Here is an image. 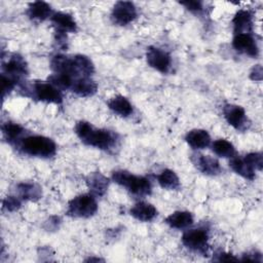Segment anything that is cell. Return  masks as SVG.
Masks as SVG:
<instances>
[{
    "mask_svg": "<svg viewBox=\"0 0 263 263\" xmlns=\"http://www.w3.org/2000/svg\"><path fill=\"white\" fill-rule=\"evenodd\" d=\"M77 137L85 145L101 149L110 150L116 146L118 136L108 129H97L87 121H79L75 125Z\"/></svg>",
    "mask_w": 263,
    "mask_h": 263,
    "instance_id": "1",
    "label": "cell"
},
{
    "mask_svg": "<svg viewBox=\"0 0 263 263\" xmlns=\"http://www.w3.org/2000/svg\"><path fill=\"white\" fill-rule=\"evenodd\" d=\"M20 149L27 155L50 158L57 153V145L52 139L44 136H27L18 142Z\"/></svg>",
    "mask_w": 263,
    "mask_h": 263,
    "instance_id": "2",
    "label": "cell"
},
{
    "mask_svg": "<svg viewBox=\"0 0 263 263\" xmlns=\"http://www.w3.org/2000/svg\"><path fill=\"white\" fill-rule=\"evenodd\" d=\"M112 180L119 186L125 188L130 194L139 197L149 195L152 190L151 182L148 178L134 175L124 170L113 172Z\"/></svg>",
    "mask_w": 263,
    "mask_h": 263,
    "instance_id": "3",
    "label": "cell"
},
{
    "mask_svg": "<svg viewBox=\"0 0 263 263\" xmlns=\"http://www.w3.org/2000/svg\"><path fill=\"white\" fill-rule=\"evenodd\" d=\"M98 211V202L96 196L91 193L80 194L72 198L68 202L66 214L73 218H89Z\"/></svg>",
    "mask_w": 263,
    "mask_h": 263,
    "instance_id": "4",
    "label": "cell"
},
{
    "mask_svg": "<svg viewBox=\"0 0 263 263\" xmlns=\"http://www.w3.org/2000/svg\"><path fill=\"white\" fill-rule=\"evenodd\" d=\"M182 242L192 251L206 254L209 250V232L202 227L189 229L183 233Z\"/></svg>",
    "mask_w": 263,
    "mask_h": 263,
    "instance_id": "5",
    "label": "cell"
},
{
    "mask_svg": "<svg viewBox=\"0 0 263 263\" xmlns=\"http://www.w3.org/2000/svg\"><path fill=\"white\" fill-rule=\"evenodd\" d=\"M32 92L34 98L41 102L57 105L62 104L63 102L61 89H59L48 81H35L33 83Z\"/></svg>",
    "mask_w": 263,
    "mask_h": 263,
    "instance_id": "6",
    "label": "cell"
},
{
    "mask_svg": "<svg viewBox=\"0 0 263 263\" xmlns=\"http://www.w3.org/2000/svg\"><path fill=\"white\" fill-rule=\"evenodd\" d=\"M224 118L232 127L237 130L243 132L249 128L250 121L246 114V110L238 105L226 104L223 107Z\"/></svg>",
    "mask_w": 263,
    "mask_h": 263,
    "instance_id": "7",
    "label": "cell"
},
{
    "mask_svg": "<svg viewBox=\"0 0 263 263\" xmlns=\"http://www.w3.org/2000/svg\"><path fill=\"white\" fill-rule=\"evenodd\" d=\"M137 8L130 1H118L114 4L111 12V18L114 24L126 26L137 17Z\"/></svg>",
    "mask_w": 263,
    "mask_h": 263,
    "instance_id": "8",
    "label": "cell"
},
{
    "mask_svg": "<svg viewBox=\"0 0 263 263\" xmlns=\"http://www.w3.org/2000/svg\"><path fill=\"white\" fill-rule=\"evenodd\" d=\"M146 60L148 65L160 73H167L171 65V55L161 48L155 46H149L146 52Z\"/></svg>",
    "mask_w": 263,
    "mask_h": 263,
    "instance_id": "9",
    "label": "cell"
},
{
    "mask_svg": "<svg viewBox=\"0 0 263 263\" xmlns=\"http://www.w3.org/2000/svg\"><path fill=\"white\" fill-rule=\"evenodd\" d=\"M2 74H5L16 81H18L22 77L28 75V66L25 59L17 54H11L6 61L2 62Z\"/></svg>",
    "mask_w": 263,
    "mask_h": 263,
    "instance_id": "10",
    "label": "cell"
},
{
    "mask_svg": "<svg viewBox=\"0 0 263 263\" xmlns=\"http://www.w3.org/2000/svg\"><path fill=\"white\" fill-rule=\"evenodd\" d=\"M232 46L236 51L252 58H256L259 54V48L252 33L234 34Z\"/></svg>",
    "mask_w": 263,
    "mask_h": 263,
    "instance_id": "11",
    "label": "cell"
},
{
    "mask_svg": "<svg viewBox=\"0 0 263 263\" xmlns=\"http://www.w3.org/2000/svg\"><path fill=\"white\" fill-rule=\"evenodd\" d=\"M191 161L193 162L195 167L199 172H201L203 175L217 176L222 172L220 162L216 158L210 155L195 154V155H192Z\"/></svg>",
    "mask_w": 263,
    "mask_h": 263,
    "instance_id": "12",
    "label": "cell"
},
{
    "mask_svg": "<svg viewBox=\"0 0 263 263\" xmlns=\"http://www.w3.org/2000/svg\"><path fill=\"white\" fill-rule=\"evenodd\" d=\"M85 182L89 192L95 196H103L108 190L109 179L100 172L89 173L85 178Z\"/></svg>",
    "mask_w": 263,
    "mask_h": 263,
    "instance_id": "13",
    "label": "cell"
},
{
    "mask_svg": "<svg viewBox=\"0 0 263 263\" xmlns=\"http://www.w3.org/2000/svg\"><path fill=\"white\" fill-rule=\"evenodd\" d=\"M50 22L52 23L57 32L62 33H75L77 31V24L74 17L67 12H53L50 17Z\"/></svg>",
    "mask_w": 263,
    "mask_h": 263,
    "instance_id": "14",
    "label": "cell"
},
{
    "mask_svg": "<svg viewBox=\"0 0 263 263\" xmlns=\"http://www.w3.org/2000/svg\"><path fill=\"white\" fill-rule=\"evenodd\" d=\"M234 34L252 33L253 31V14L247 9H239L232 18Z\"/></svg>",
    "mask_w": 263,
    "mask_h": 263,
    "instance_id": "15",
    "label": "cell"
},
{
    "mask_svg": "<svg viewBox=\"0 0 263 263\" xmlns=\"http://www.w3.org/2000/svg\"><path fill=\"white\" fill-rule=\"evenodd\" d=\"M186 143L193 149H204L211 144V137L204 129H191L185 136Z\"/></svg>",
    "mask_w": 263,
    "mask_h": 263,
    "instance_id": "16",
    "label": "cell"
},
{
    "mask_svg": "<svg viewBox=\"0 0 263 263\" xmlns=\"http://www.w3.org/2000/svg\"><path fill=\"white\" fill-rule=\"evenodd\" d=\"M130 215L141 222H150L157 216L156 208L145 201L137 202L129 211Z\"/></svg>",
    "mask_w": 263,
    "mask_h": 263,
    "instance_id": "17",
    "label": "cell"
},
{
    "mask_svg": "<svg viewBox=\"0 0 263 263\" xmlns=\"http://www.w3.org/2000/svg\"><path fill=\"white\" fill-rule=\"evenodd\" d=\"M71 90L79 97H91L97 92L98 84L90 77H79L74 80Z\"/></svg>",
    "mask_w": 263,
    "mask_h": 263,
    "instance_id": "18",
    "label": "cell"
},
{
    "mask_svg": "<svg viewBox=\"0 0 263 263\" xmlns=\"http://www.w3.org/2000/svg\"><path fill=\"white\" fill-rule=\"evenodd\" d=\"M17 196L22 200H29V201H37L42 196V188L32 182H24L20 183L16 186Z\"/></svg>",
    "mask_w": 263,
    "mask_h": 263,
    "instance_id": "19",
    "label": "cell"
},
{
    "mask_svg": "<svg viewBox=\"0 0 263 263\" xmlns=\"http://www.w3.org/2000/svg\"><path fill=\"white\" fill-rule=\"evenodd\" d=\"M27 14L31 20L45 21L53 14L50 5L44 1H34L29 4Z\"/></svg>",
    "mask_w": 263,
    "mask_h": 263,
    "instance_id": "20",
    "label": "cell"
},
{
    "mask_svg": "<svg viewBox=\"0 0 263 263\" xmlns=\"http://www.w3.org/2000/svg\"><path fill=\"white\" fill-rule=\"evenodd\" d=\"M165 223L175 229H184L193 224V216L187 211H177L165 218Z\"/></svg>",
    "mask_w": 263,
    "mask_h": 263,
    "instance_id": "21",
    "label": "cell"
},
{
    "mask_svg": "<svg viewBox=\"0 0 263 263\" xmlns=\"http://www.w3.org/2000/svg\"><path fill=\"white\" fill-rule=\"evenodd\" d=\"M108 107L113 113L121 117H127L133 113L132 104L125 97L120 95L110 99L108 102Z\"/></svg>",
    "mask_w": 263,
    "mask_h": 263,
    "instance_id": "22",
    "label": "cell"
},
{
    "mask_svg": "<svg viewBox=\"0 0 263 263\" xmlns=\"http://www.w3.org/2000/svg\"><path fill=\"white\" fill-rule=\"evenodd\" d=\"M157 182L158 184L167 190H178L180 188V179L177 176V174L170 170L164 168L160 172V174L157 175Z\"/></svg>",
    "mask_w": 263,
    "mask_h": 263,
    "instance_id": "23",
    "label": "cell"
},
{
    "mask_svg": "<svg viewBox=\"0 0 263 263\" xmlns=\"http://www.w3.org/2000/svg\"><path fill=\"white\" fill-rule=\"evenodd\" d=\"M230 167L232 168V171H234L237 175L241 176L245 179H248L250 181L254 180L256 175H255V170H253L251 167V165L243 159L240 157H232L230 162H229Z\"/></svg>",
    "mask_w": 263,
    "mask_h": 263,
    "instance_id": "24",
    "label": "cell"
},
{
    "mask_svg": "<svg viewBox=\"0 0 263 263\" xmlns=\"http://www.w3.org/2000/svg\"><path fill=\"white\" fill-rule=\"evenodd\" d=\"M74 66L79 77H90L95 72V66L91 60L84 54H76L73 57Z\"/></svg>",
    "mask_w": 263,
    "mask_h": 263,
    "instance_id": "25",
    "label": "cell"
},
{
    "mask_svg": "<svg viewBox=\"0 0 263 263\" xmlns=\"http://www.w3.org/2000/svg\"><path fill=\"white\" fill-rule=\"evenodd\" d=\"M2 133L4 138L9 142V143H15L20 142L23 138L22 136L26 133L25 128L15 122L7 121L2 125Z\"/></svg>",
    "mask_w": 263,
    "mask_h": 263,
    "instance_id": "26",
    "label": "cell"
},
{
    "mask_svg": "<svg viewBox=\"0 0 263 263\" xmlns=\"http://www.w3.org/2000/svg\"><path fill=\"white\" fill-rule=\"evenodd\" d=\"M212 150L216 155L223 158H232L236 154L235 148L232 145V143L225 139L216 140L212 144Z\"/></svg>",
    "mask_w": 263,
    "mask_h": 263,
    "instance_id": "27",
    "label": "cell"
},
{
    "mask_svg": "<svg viewBox=\"0 0 263 263\" xmlns=\"http://www.w3.org/2000/svg\"><path fill=\"white\" fill-rule=\"evenodd\" d=\"M243 159L255 171H262L263 168V156L261 152H252L247 154Z\"/></svg>",
    "mask_w": 263,
    "mask_h": 263,
    "instance_id": "28",
    "label": "cell"
},
{
    "mask_svg": "<svg viewBox=\"0 0 263 263\" xmlns=\"http://www.w3.org/2000/svg\"><path fill=\"white\" fill-rule=\"evenodd\" d=\"M21 206H22V199L18 196L9 195V196H6L2 201V208L7 212L17 211Z\"/></svg>",
    "mask_w": 263,
    "mask_h": 263,
    "instance_id": "29",
    "label": "cell"
},
{
    "mask_svg": "<svg viewBox=\"0 0 263 263\" xmlns=\"http://www.w3.org/2000/svg\"><path fill=\"white\" fill-rule=\"evenodd\" d=\"M1 78H2V99L4 100L5 97L7 95H9L11 92V90L15 87V85L17 84L18 81H16L15 79H13L5 74H1Z\"/></svg>",
    "mask_w": 263,
    "mask_h": 263,
    "instance_id": "30",
    "label": "cell"
},
{
    "mask_svg": "<svg viewBox=\"0 0 263 263\" xmlns=\"http://www.w3.org/2000/svg\"><path fill=\"white\" fill-rule=\"evenodd\" d=\"M180 4L183 5L186 9H188L191 12H200L203 9V5L201 1L187 0V1H181Z\"/></svg>",
    "mask_w": 263,
    "mask_h": 263,
    "instance_id": "31",
    "label": "cell"
},
{
    "mask_svg": "<svg viewBox=\"0 0 263 263\" xmlns=\"http://www.w3.org/2000/svg\"><path fill=\"white\" fill-rule=\"evenodd\" d=\"M262 75H263V70L261 65H255L251 72H250V79L253 81H258L260 82L262 80Z\"/></svg>",
    "mask_w": 263,
    "mask_h": 263,
    "instance_id": "32",
    "label": "cell"
},
{
    "mask_svg": "<svg viewBox=\"0 0 263 263\" xmlns=\"http://www.w3.org/2000/svg\"><path fill=\"white\" fill-rule=\"evenodd\" d=\"M241 261H248V262H262V256L259 252H251L243 255Z\"/></svg>",
    "mask_w": 263,
    "mask_h": 263,
    "instance_id": "33",
    "label": "cell"
},
{
    "mask_svg": "<svg viewBox=\"0 0 263 263\" xmlns=\"http://www.w3.org/2000/svg\"><path fill=\"white\" fill-rule=\"evenodd\" d=\"M218 258L217 260L218 261H222V262H230V261H238V258L234 257L232 254H229V253H219L218 255Z\"/></svg>",
    "mask_w": 263,
    "mask_h": 263,
    "instance_id": "34",
    "label": "cell"
},
{
    "mask_svg": "<svg viewBox=\"0 0 263 263\" xmlns=\"http://www.w3.org/2000/svg\"><path fill=\"white\" fill-rule=\"evenodd\" d=\"M85 261H86V262H92V261H97V262H98V261H104V260H103V259H100V258H92V257H91V258L86 259Z\"/></svg>",
    "mask_w": 263,
    "mask_h": 263,
    "instance_id": "35",
    "label": "cell"
}]
</instances>
